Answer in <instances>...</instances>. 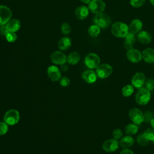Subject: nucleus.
Listing matches in <instances>:
<instances>
[{
	"instance_id": "c9c22d12",
	"label": "nucleus",
	"mask_w": 154,
	"mask_h": 154,
	"mask_svg": "<svg viewBox=\"0 0 154 154\" xmlns=\"http://www.w3.org/2000/svg\"><path fill=\"white\" fill-rule=\"evenodd\" d=\"M70 83V79L66 76L63 77L60 79V84L63 87H67L69 85Z\"/></svg>"
},
{
	"instance_id": "39448f33",
	"label": "nucleus",
	"mask_w": 154,
	"mask_h": 154,
	"mask_svg": "<svg viewBox=\"0 0 154 154\" xmlns=\"http://www.w3.org/2000/svg\"><path fill=\"white\" fill-rule=\"evenodd\" d=\"M96 73L98 78L101 79L106 78L109 76L112 72V67L107 63L99 64L96 69Z\"/></svg>"
},
{
	"instance_id": "c85d7f7f",
	"label": "nucleus",
	"mask_w": 154,
	"mask_h": 154,
	"mask_svg": "<svg viewBox=\"0 0 154 154\" xmlns=\"http://www.w3.org/2000/svg\"><path fill=\"white\" fill-rule=\"evenodd\" d=\"M143 134L149 141H150L154 143V129L148 128L144 131Z\"/></svg>"
},
{
	"instance_id": "7ed1b4c3",
	"label": "nucleus",
	"mask_w": 154,
	"mask_h": 154,
	"mask_svg": "<svg viewBox=\"0 0 154 154\" xmlns=\"http://www.w3.org/2000/svg\"><path fill=\"white\" fill-rule=\"evenodd\" d=\"M151 95L150 91L146 88H141L135 95L136 102L140 105H147L150 100Z\"/></svg>"
},
{
	"instance_id": "20e7f679",
	"label": "nucleus",
	"mask_w": 154,
	"mask_h": 154,
	"mask_svg": "<svg viewBox=\"0 0 154 154\" xmlns=\"http://www.w3.org/2000/svg\"><path fill=\"white\" fill-rule=\"evenodd\" d=\"M93 22L100 28H106L109 26L111 21L107 14L102 13L96 14L93 19Z\"/></svg>"
},
{
	"instance_id": "a19ab883",
	"label": "nucleus",
	"mask_w": 154,
	"mask_h": 154,
	"mask_svg": "<svg viewBox=\"0 0 154 154\" xmlns=\"http://www.w3.org/2000/svg\"><path fill=\"white\" fill-rule=\"evenodd\" d=\"M150 125H151L152 128L153 129H154V117H153V118L151 119V120L150 121Z\"/></svg>"
},
{
	"instance_id": "4be33fe9",
	"label": "nucleus",
	"mask_w": 154,
	"mask_h": 154,
	"mask_svg": "<svg viewBox=\"0 0 154 154\" xmlns=\"http://www.w3.org/2000/svg\"><path fill=\"white\" fill-rule=\"evenodd\" d=\"M7 27L9 32H16L20 28V22L17 19H11L7 23Z\"/></svg>"
},
{
	"instance_id": "58836bf2",
	"label": "nucleus",
	"mask_w": 154,
	"mask_h": 154,
	"mask_svg": "<svg viewBox=\"0 0 154 154\" xmlns=\"http://www.w3.org/2000/svg\"><path fill=\"white\" fill-rule=\"evenodd\" d=\"M120 154H134L132 150L129 149H123L120 153Z\"/></svg>"
},
{
	"instance_id": "473e14b6",
	"label": "nucleus",
	"mask_w": 154,
	"mask_h": 154,
	"mask_svg": "<svg viewBox=\"0 0 154 154\" xmlns=\"http://www.w3.org/2000/svg\"><path fill=\"white\" fill-rule=\"evenodd\" d=\"M146 2V0H130L131 5L135 8H139L143 6Z\"/></svg>"
},
{
	"instance_id": "4c0bfd02",
	"label": "nucleus",
	"mask_w": 154,
	"mask_h": 154,
	"mask_svg": "<svg viewBox=\"0 0 154 154\" xmlns=\"http://www.w3.org/2000/svg\"><path fill=\"white\" fill-rule=\"evenodd\" d=\"M144 121H146V122L150 121L151 119L153 118L152 117V114L150 112H145L144 114Z\"/></svg>"
},
{
	"instance_id": "f257e3e1",
	"label": "nucleus",
	"mask_w": 154,
	"mask_h": 154,
	"mask_svg": "<svg viewBox=\"0 0 154 154\" xmlns=\"http://www.w3.org/2000/svg\"><path fill=\"white\" fill-rule=\"evenodd\" d=\"M111 33L116 37H125L129 32L128 25L122 22H117L111 25Z\"/></svg>"
},
{
	"instance_id": "6e6552de",
	"label": "nucleus",
	"mask_w": 154,
	"mask_h": 154,
	"mask_svg": "<svg viewBox=\"0 0 154 154\" xmlns=\"http://www.w3.org/2000/svg\"><path fill=\"white\" fill-rule=\"evenodd\" d=\"M106 5L102 0H91L88 4L89 10L96 14L102 13L105 9Z\"/></svg>"
},
{
	"instance_id": "a878e982",
	"label": "nucleus",
	"mask_w": 154,
	"mask_h": 154,
	"mask_svg": "<svg viewBox=\"0 0 154 154\" xmlns=\"http://www.w3.org/2000/svg\"><path fill=\"white\" fill-rule=\"evenodd\" d=\"M100 32V28L96 25H91L88 29V33L91 37H97Z\"/></svg>"
},
{
	"instance_id": "393cba45",
	"label": "nucleus",
	"mask_w": 154,
	"mask_h": 154,
	"mask_svg": "<svg viewBox=\"0 0 154 154\" xmlns=\"http://www.w3.org/2000/svg\"><path fill=\"white\" fill-rule=\"evenodd\" d=\"M80 59L79 55L76 52H73L70 53L67 57V61L71 65H75L77 64Z\"/></svg>"
},
{
	"instance_id": "9b49d317",
	"label": "nucleus",
	"mask_w": 154,
	"mask_h": 154,
	"mask_svg": "<svg viewBox=\"0 0 154 154\" xmlns=\"http://www.w3.org/2000/svg\"><path fill=\"white\" fill-rule=\"evenodd\" d=\"M146 76L142 72H137L134 75L131 79L132 85L137 88H141L146 81Z\"/></svg>"
},
{
	"instance_id": "dca6fc26",
	"label": "nucleus",
	"mask_w": 154,
	"mask_h": 154,
	"mask_svg": "<svg viewBox=\"0 0 154 154\" xmlns=\"http://www.w3.org/2000/svg\"><path fill=\"white\" fill-rule=\"evenodd\" d=\"M129 31L133 34L138 33L143 28L142 22L138 19H133L128 25Z\"/></svg>"
},
{
	"instance_id": "2f4dec72",
	"label": "nucleus",
	"mask_w": 154,
	"mask_h": 154,
	"mask_svg": "<svg viewBox=\"0 0 154 154\" xmlns=\"http://www.w3.org/2000/svg\"><path fill=\"white\" fill-rule=\"evenodd\" d=\"M8 131V125L4 122H0V135H4L7 133Z\"/></svg>"
},
{
	"instance_id": "f8f14e48",
	"label": "nucleus",
	"mask_w": 154,
	"mask_h": 154,
	"mask_svg": "<svg viewBox=\"0 0 154 154\" xmlns=\"http://www.w3.org/2000/svg\"><path fill=\"white\" fill-rule=\"evenodd\" d=\"M119 141L114 138L106 140L102 144V149L106 152H113L118 149Z\"/></svg>"
},
{
	"instance_id": "aec40b11",
	"label": "nucleus",
	"mask_w": 154,
	"mask_h": 154,
	"mask_svg": "<svg viewBox=\"0 0 154 154\" xmlns=\"http://www.w3.org/2000/svg\"><path fill=\"white\" fill-rule=\"evenodd\" d=\"M137 38L140 43L148 44L152 41V35L146 31H141L137 34Z\"/></svg>"
},
{
	"instance_id": "9d476101",
	"label": "nucleus",
	"mask_w": 154,
	"mask_h": 154,
	"mask_svg": "<svg viewBox=\"0 0 154 154\" xmlns=\"http://www.w3.org/2000/svg\"><path fill=\"white\" fill-rule=\"evenodd\" d=\"M126 57L129 61L134 63L140 62L143 58L142 53L135 48H131L127 51Z\"/></svg>"
},
{
	"instance_id": "79ce46f5",
	"label": "nucleus",
	"mask_w": 154,
	"mask_h": 154,
	"mask_svg": "<svg viewBox=\"0 0 154 154\" xmlns=\"http://www.w3.org/2000/svg\"><path fill=\"white\" fill-rule=\"evenodd\" d=\"M91 0H81V1L84 4H89Z\"/></svg>"
},
{
	"instance_id": "4468645a",
	"label": "nucleus",
	"mask_w": 154,
	"mask_h": 154,
	"mask_svg": "<svg viewBox=\"0 0 154 154\" xmlns=\"http://www.w3.org/2000/svg\"><path fill=\"white\" fill-rule=\"evenodd\" d=\"M48 75L52 81H57L60 79L61 72L55 66H51L47 69Z\"/></svg>"
},
{
	"instance_id": "412c9836",
	"label": "nucleus",
	"mask_w": 154,
	"mask_h": 154,
	"mask_svg": "<svg viewBox=\"0 0 154 154\" xmlns=\"http://www.w3.org/2000/svg\"><path fill=\"white\" fill-rule=\"evenodd\" d=\"M135 42V34L129 32L128 34L125 37L124 40V47L127 50L132 48L134 43Z\"/></svg>"
},
{
	"instance_id": "0eeeda50",
	"label": "nucleus",
	"mask_w": 154,
	"mask_h": 154,
	"mask_svg": "<svg viewBox=\"0 0 154 154\" xmlns=\"http://www.w3.org/2000/svg\"><path fill=\"white\" fill-rule=\"evenodd\" d=\"M100 62L99 57L94 53H89L86 55L84 60L85 66L90 69H96L100 64Z\"/></svg>"
},
{
	"instance_id": "5701e85b",
	"label": "nucleus",
	"mask_w": 154,
	"mask_h": 154,
	"mask_svg": "<svg viewBox=\"0 0 154 154\" xmlns=\"http://www.w3.org/2000/svg\"><path fill=\"white\" fill-rule=\"evenodd\" d=\"M58 48L61 51H66L71 46V39L69 37L61 38L58 43Z\"/></svg>"
},
{
	"instance_id": "a211bd4d",
	"label": "nucleus",
	"mask_w": 154,
	"mask_h": 154,
	"mask_svg": "<svg viewBox=\"0 0 154 154\" xmlns=\"http://www.w3.org/2000/svg\"><path fill=\"white\" fill-rule=\"evenodd\" d=\"M142 58L147 63H154V49L150 48L144 49L142 52Z\"/></svg>"
},
{
	"instance_id": "cd10ccee",
	"label": "nucleus",
	"mask_w": 154,
	"mask_h": 154,
	"mask_svg": "<svg viewBox=\"0 0 154 154\" xmlns=\"http://www.w3.org/2000/svg\"><path fill=\"white\" fill-rule=\"evenodd\" d=\"M137 142L138 143V144L144 146H146L149 143V141L147 140V138L146 137L144 134L143 133L138 135L137 138Z\"/></svg>"
},
{
	"instance_id": "37998d69",
	"label": "nucleus",
	"mask_w": 154,
	"mask_h": 154,
	"mask_svg": "<svg viewBox=\"0 0 154 154\" xmlns=\"http://www.w3.org/2000/svg\"><path fill=\"white\" fill-rule=\"evenodd\" d=\"M150 2L152 5H154V0H150Z\"/></svg>"
},
{
	"instance_id": "f3484780",
	"label": "nucleus",
	"mask_w": 154,
	"mask_h": 154,
	"mask_svg": "<svg viewBox=\"0 0 154 154\" xmlns=\"http://www.w3.org/2000/svg\"><path fill=\"white\" fill-rule=\"evenodd\" d=\"M134 143L135 140L132 137L126 135L122 137L119 141V144L123 149H129L134 145Z\"/></svg>"
},
{
	"instance_id": "72a5a7b5",
	"label": "nucleus",
	"mask_w": 154,
	"mask_h": 154,
	"mask_svg": "<svg viewBox=\"0 0 154 154\" xmlns=\"http://www.w3.org/2000/svg\"><path fill=\"white\" fill-rule=\"evenodd\" d=\"M61 32H63V34L67 35L70 33V32L71 31V28L68 23L64 22L61 26Z\"/></svg>"
},
{
	"instance_id": "c03bdc74",
	"label": "nucleus",
	"mask_w": 154,
	"mask_h": 154,
	"mask_svg": "<svg viewBox=\"0 0 154 154\" xmlns=\"http://www.w3.org/2000/svg\"><path fill=\"white\" fill-rule=\"evenodd\" d=\"M153 67H154V63H153Z\"/></svg>"
},
{
	"instance_id": "f704fd0d",
	"label": "nucleus",
	"mask_w": 154,
	"mask_h": 154,
	"mask_svg": "<svg viewBox=\"0 0 154 154\" xmlns=\"http://www.w3.org/2000/svg\"><path fill=\"white\" fill-rule=\"evenodd\" d=\"M112 137H113V138L117 140H120L123 137V132L122 130L120 129H116L115 130H114L112 132Z\"/></svg>"
},
{
	"instance_id": "2eb2a0df",
	"label": "nucleus",
	"mask_w": 154,
	"mask_h": 154,
	"mask_svg": "<svg viewBox=\"0 0 154 154\" xmlns=\"http://www.w3.org/2000/svg\"><path fill=\"white\" fill-rule=\"evenodd\" d=\"M82 78L87 83L92 84L96 82L97 79V75L95 72L92 70H87L82 73Z\"/></svg>"
},
{
	"instance_id": "c756f323",
	"label": "nucleus",
	"mask_w": 154,
	"mask_h": 154,
	"mask_svg": "<svg viewBox=\"0 0 154 154\" xmlns=\"http://www.w3.org/2000/svg\"><path fill=\"white\" fill-rule=\"evenodd\" d=\"M5 38H6V40L8 42L13 43V42H14L16 40V39L17 38V36L16 34L14 32H8L6 34Z\"/></svg>"
},
{
	"instance_id": "bb28decb",
	"label": "nucleus",
	"mask_w": 154,
	"mask_h": 154,
	"mask_svg": "<svg viewBox=\"0 0 154 154\" xmlns=\"http://www.w3.org/2000/svg\"><path fill=\"white\" fill-rule=\"evenodd\" d=\"M134 91V87L132 85H126L122 89V93L125 97H129L132 94Z\"/></svg>"
},
{
	"instance_id": "6ab92c4d",
	"label": "nucleus",
	"mask_w": 154,
	"mask_h": 154,
	"mask_svg": "<svg viewBox=\"0 0 154 154\" xmlns=\"http://www.w3.org/2000/svg\"><path fill=\"white\" fill-rule=\"evenodd\" d=\"M89 9L85 5H81L78 7L75 10V16L77 19L79 20L85 19L88 15Z\"/></svg>"
},
{
	"instance_id": "7c9ffc66",
	"label": "nucleus",
	"mask_w": 154,
	"mask_h": 154,
	"mask_svg": "<svg viewBox=\"0 0 154 154\" xmlns=\"http://www.w3.org/2000/svg\"><path fill=\"white\" fill-rule=\"evenodd\" d=\"M145 86L146 88L149 91H152L154 89V79L152 78L147 79L145 81Z\"/></svg>"
},
{
	"instance_id": "423d86ee",
	"label": "nucleus",
	"mask_w": 154,
	"mask_h": 154,
	"mask_svg": "<svg viewBox=\"0 0 154 154\" xmlns=\"http://www.w3.org/2000/svg\"><path fill=\"white\" fill-rule=\"evenodd\" d=\"M129 117L132 123L138 125L144 121V113L137 108H133L129 111Z\"/></svg>"
},
{
	"instance_id": "f03ea898",
	"label": "nucleus",
	"mask_w": 154,
	"mask_h": 154,
	"mask_svg": "<svg viewBox=\"0 0 154 154\" xmlns=\"http://www.w3.org/2000/svg\"><path fill=\"white\" fill-rule=\"evenodd\" d=\"M19 112L15 109H11L8 110L4 116V121L8 125H15L19 122Z\"/></svg>"
},
{
	"instance_id": "ea45409f",
	"label": "nucleus",
	"mask_w": 154,
	"mask_h": 154,
	"mask_svg": "<svg viewBox=\"0 0 154 154\" xmlns=\"http://www.w3.org/2000/svg\"><path fill=\"white\" fill-rule=\"evenodd\" d=\"M61 69L64 72H66L68 70V66L66 64H62L61 66Z\"/></svg>"
},
{
	"instance_id": "e433bc0d",
	"label": "nucleus",
	"mask_w": 154,
	"mask_h": 154,
	"mask_svg": "<svg viewBox=\"0 0 154 154\" xmlns=\"http://www.w3.org/2000/svg\"><path fill=\"white\" fill-rule=\"evenodd\" d=\"M8 28L7 27L6 24L5 25H0V34L2 35L5 36L6 34L8 32Z\"/></svg>"
},
{
	"instance_id": "ddd939ff",
	"label": "nucleus",
	"mask_w": 154,
	"mask_h": 154,
	"mask_svg": "<svg viewBox=\"0 0 154 154\" xmlns=\"http://www.w3.org/2000/svg\"><path fill=\"white\" fill-rule=\"evenodd\" d=\"M51 59L53 63L59 65L64 64L67 61L66 55L60 51L54 52L51 55Z\"/></svg>"
},
{
	"instance_id": "1a4fd4ad",
	"label": "nucleus",
	"mask_w": 154,
	"mask_h": 154,
	"mask_svg": "<svg viewBox=\"0 0 154 154\" xmlns=\"http://www.w3.org/2000/svg\"><path fill=\"white\" fill-rule=\"evenodd\" d=\"M12 11L5 5H0V25H5L11 18Z\"/></svg>"
},
{
	"instance_id": "b1692460",
	"label": "nucleus",
	"mask_w": 154,
	"mask_h": 154,
	"mask_svg": "<svg viewBox=\"0 0 154 154\" xmlns=\"http://www.w3.org/2000/svg\"><path fill=\"white\" fill-rule=\"evenodd\" d=\"M138 131V125L135 123H129L125 128V132L127 135H132L137 133Z\"/></svg>"
}]
</instances>
